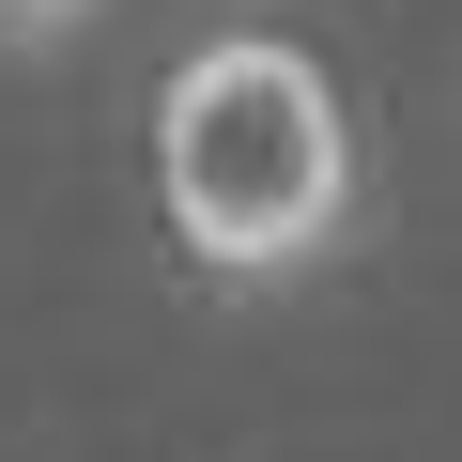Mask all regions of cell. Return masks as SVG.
<instances>
[{
    "label": "cell",
    "instance_id": "1",
    "mask_svg": "<svg viewBox=\"0 0 462 462\" xmlns=\"http://www.w3.org/2000/svg\"><path fill=\"white\" fill-rule=\"evenodd\" d=\"M355 93L309 32L231 16L154 78V231L216 278V293H293L355 247Z\"/></svg>",
    "mask_w": 462,
    "mask_h": 462
},
{
    "label": "cell",
    "instance_id": "2",
    "mask_svg": "<svg viewBox=\"0 0 462 462\" xmlns=\"http://www.w3.org/2000/svg\"><path fill=\"white\" fill-rule=\"evenodd\" d=\"M108 32V0H0V62H62Z\"/></svg>",
    "mask_w": 462,
    "mask_h": 462
}]
</instances>
